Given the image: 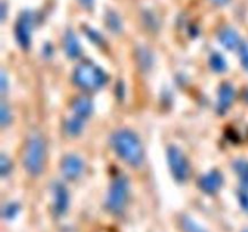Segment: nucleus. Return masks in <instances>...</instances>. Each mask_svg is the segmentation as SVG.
Returning a JSON list of instances; mask_svg holds the SVG:
<instances>
[{
    "instance_id": "obj_5",
    "label": "nucleus",
    "mask_w": 248,
    "mask_h": 232,
    "mask_svg": "<svg viewBox=\"0 0 248 232\" xmlns=\"http://www.w3.org/2000/svg\"><path fill=\"white\" fill-rule=\"evenodd\" d=\"M167 160H169L170 169L172 172V175L179 183H184L188 180L190 175V166L186 160V155L182 152L181 149L177 146H169L167 149Z\"/></svg>"
},
{
    "instance_id": "obj_12",
    "label": "nucleus",
    "mask_w": 248,
    "mask_h": 232,
    "mask_svg": "<svg viewBox=\"0 0 248 232\" xmlns=\"http://www.w3.org/2000/svg\"><path fill=\"white\" fill-rule=\"evenodd\" d=\"M218 38H219L220 44L227 50H235V48L241 45V41H240V36L237 34V31L234 28H230V27L223 28L219 31V34H218Z\"/></svg>"
},
{
    "instance_id": "obj_26",
    "label": "nucleus",
    "mask_w": 248,
    "mask_h": 232,
    "mask_svg": "<svg viewBox=\"0 0 248 232\" xmlns=\"http://www.w3.org/2000/svg\"><path fill=\"white\" fill-rule=\"evenodd\" d=\"M5 89H6V76H5V74L2 72V75H1V91L5 92Z\"/></svg>"
},
{
    "instance_id": "obj_7",
    "label": "nucleus",
    "mask_w": 248,
    "mask_h": 232,
    "mask_svg": "<svg viewBox=\"0 0 248 232\" xmlns=\"http://www.w3.org/2000/svg\"><path fill=\"white\" fill-rule=\"evenodd\" d=\"M61 169L68 180H75L84 172V162L77 155H67L63 157Z\"/></svg>"
},
{
    "instance_id": "obj_3",
    "label": "nucleus",
    "mask_w": 248,
    "mask_h": 232,
    "mask_svg": "<svg viewBox=\"0 0 248 232\" xmlns=\"http://www.w3.org/2000/svg\"><path fill=\"white\" fill-rule=\"evenodd\" d=\"M73 80L77 86L86 91L102 88L108 81L106 72L90 60H84L77 65L73 74Z\"/></svg>"
},
{
    "instance_id": "obj_10",
    "label": "nucleus",
    "mask_w": 248,
    "mask_h": 232,
    "mask_svg": "<svg viewBox=\"0 0 248 232\" xmlns=\"http://www.w3.org/2000/svg\"><path fill=\"white\" fill-rule=\"evenodd\" d=\"M53 193H55V212L58 215L64 214L65 210L69 205V195L68 190L63 184L57 183L53 188Z\"/></svg>"
},
{
    "instance_id": "obj_29",
    "label": "nucleus",
    "mask_w": 248,
    "mask_h": 232,
    "mask_svg": "<svg viewBox=\"0 0 248 232\" xmlns=\"http://www.w3.org/2000/svg\"><path fill=\"white\" fill-rule=\"evenodd\" d=\"M245 232H248V230H246V231H245Z\"/></svg>"
},
{
    "instance_id": "obj_27",
    "label": "nucleus",
    "mask_w": 248,
    "mask_h": 232,
    "mask_svg": "<svg viewBox=\"0 0 248 232\" xmlns=\"http://www.w3.org/2000/svg\"><path fill=\"white\" fill-rule=\"evenodd\" d=\"M211 1L216 5H225L229 2V0H211Z\"/></svg>"
},
{
    "instance_id": "obj_23",
    "label": "nucleus",
    "mask_w": 248,
    "mask_h": 232,
    "mask_svg": "<svg viewBox=\"0 0 248 232\" xmlns=\"http://www.w3.org/2000/svg\"><path fill=\"white\" fill-rule=\"evenodd\" d=\"M17 212H18V205L15 204V203H10V204H7L6 208L4 209V215L6 218H11L14 217Z\"/></svg>"
},
{
    "instance_id": "obj_25",
    "label": "nucleus",
    "mask_w": 248,
    "mask_h": 232,
    "mask_svg": "<svg viewBox=\"0 0 248 232\" xmlns=\"http://www.w3.org/2000/svg\"><path fill=\"white\" fill-rule=\"evenodd\" d=\"M79 2L86 9H91L92 5H93V0H79Z\"/></svg>"
},
{
    "instance_id": "obj_9",
    "label": "nucleus",
    "mask_w": 248,
    "mask_h": 232,
    "mask_svg": "<svg viewBox=\"0 0 248 232\" xmlns=\"http://www.w3.org/2000/svg\"><path fill=\"white\" fill-rule=\"evenodd\" d=\"M235 98V89L230 84L225 82L220 86L219 92H218V104L217 110L219 114L227 113L228 109L230 108L232 103Z\"/></svg>"
},
{
    "instance_id": "obj_6",
    "label": "nucleus",
    "mask_w": 248,
    "mask_h": 232,
    "mask_svg": "<svg viewBox=\"0 0 248 232\" xmlns=\"http://www.w3.org/2000/svg\"><path fill=\"white\" fill-rule=\"evenodd\" d=\"M33 14L29 11H23L19 14L18 19L15 27V35L17 43L23 50H28L31 47V30H33Z\"/></svg>"
},
{
    "instance_id": "obj_21",
    "label": "nucleus",
    "mask_w": 248,
    "mask_h": 232,
    "mask_svg": "<svg viewBox=\"0 0 248 232\" xmlns=\"http://www.w3.org/2000/svg\"><path fill=\"white\" fill-rule=\"evenodd\" d=\"M10 171H11V162H10V160H7L5 155H1V157H0V172H1V175L6 176L10 173Z\"/></svg>"
},
{
    "instance_id": "obj_4",
    "label": "nucleus",
    "mask_w": 248,
    "mask_h": 232,
    "mask_svg": "<svg viewBox=\"0 0 248 232\" xmlns=\"http://www.w3.org/2000/svg\"><path fill=\"white\" fill-rule=\"evenodd\" d=\"M128 179L126 176H118L109 188L107 208L114 214H119L125 208L128 197Z\"/></svg>"
},
{
    "instance_id": "obj_16",
    "label": "nucleus",
    "mask_w": 248,
    "mask_h": 232,
    "mask_svg": "<svg viewBox=\"0 0 248 232\" xmlns=\"http://www.w3.org/2000/svg\"><path fill=\"white\" fill-rule=\"evenodd\" d=\"M210 65L215 72H222L227 70V62L220 53H212L210 57Z\"/></svg>"
},
{
    "instance_id": "obj_24",
    "label": "nucleus",
    "mask_w": 248,
    "mask_h": 232,
    "mask_svg": "<svg viewBox=\"0 0 248 232\" xmlns=\"http://www.w3.org/2000/svg\"><path fill=\"white\" fill-rule=\"evenodd\" d=\"M240 201H241L242 207H244L246 210H248V193L241 192V195H240Z\"/></svg>"
},
{
    "instance_id": "obj_11",
    "label": "nucleus",
    "mask_w": 248,
    "mask_h": 232,
    "mask_svg": "<svg viewBox=\"0 0 248 232\" xmlns=\"http://www.w3.org/2000/svg\"><path fill=\"white\" fill-rule=\"evenodd\" d=\"M63 47H64L65 55L72 59L78 58L81 55V47H80L79 41H78L74 31L70 30V29H68L63 36Z\"/></svg>"
},
{
    "instance_id": "obj_8",
    "label": "nucleus",
    "mask_w": 248,
    "mask_h": 232,
    "mask_svg": "<svg viewBox=\"0 0 248 232\" xmlns=\"http://www.w3.org/2000/svg\"><path fill=\"white\" fill-rule=\"evenodd\" d=\"M223 184V176L218 171H211L206 175L200 179L201 190L205 191L208 195L216 193L220 188Z\"/></svg>"
},
{
    "instance_id": "obj_1",
    "label": "nucleus",
    "mask_w": 248,
    "mask_h": 232,
    "mask_svg": "<svg viewBox=\"0 0 248 232\" xmlns=\"http://www.w3.org/2000/svg\"><path fill=\"white\" fill-rule=\"evenodd\" d=\"M111 146L115 154L132 167H138L144 160V149L140 137L133 130H119L111 135Z\"/></svg>"
},
{
    "instance_id": "obj_19",
    "label": "nucleus",
    "mask_w": 248,
    "mask_h": 232,
    "mask_svg": "<svg viewBox=\"0 0 248 232\" xmlns=\"http://www.w3.org/2000/svg\"><path fill=\"white\" fill-rule=\"evenodd\" d=\"M0 121H1V125L4 126V127L7 125V123H10V121H11V113H10V109L7 108V105L5 103H1Z\"/></svg>"
},
{
    "instance_id": "obj_13",
    "label": "nucleus",
    "mask_w": 248,
    "mask_h": 232,
    "mask_svg": "<svg viewBox=\"0 0 248 232\" xmlns=\"http://www.w3.org/2000/svg\"><path fill=\"white\" fill-rule=\"evenodd\" d=\"M92 110H93V105H92V102L87 97H80V98H77L73 102L74 115L77 117L81 118V120L89 117L91 115Z\"/></svg>"
},
{
    "instance_id": "obj_15",
    "label": "nucleus",
    "mask_w": 248,
    "mask_h": 232,
    "mask_svg": "<svg viewBox=\"0 0 248 232\" xmlns=\"http://www.w3.org/2000/svg\"><path fill=\"white\" fill-rule=\"evenodd\" d=\"M106 23L113 33H120L123 30V23H121L118 14H115L114 11H108L106 17Z\"/></svg>"
},
{
    "instance_id": "obj_18",
    "label": "nucleus",
    "mask_w": 248,
    "mask_h": 232,
    "mask_svg": "<svg viewBox=\"0 0 248 232\" xmlns=\"http://www.w3.org/2000/svg\"><path fill=\"white\" fill-rule=\"evenodd\" d=\"M183 227L186 232H206L200 226H198L193 220L189 219V218H184Z\"/></svg>"
},
{
    "instance_id": "obj_22",
    "label": "nucleus",
    "mask_w": 248,
    "mask_h": 232,
    "mask_svg": "<svg viewBox=\"0 0 248 232\" xmlns=\"http://www.w3.org/2000/svg\"><path fill=\"white\" fill-rule=\"evenodd\" d=\"M84 30H85V33H86V35L89 36V38L91 39V40L93 41V43L98 44V45H101V44L103 43V39H102L101 34L97 33L96 30H93V29L90 28V27H86V28H85Z\"/></svg>"
},
{
    "instance_id": "obj_28",
    "label": "nucleus",
    "mask_w": 248,
    "mask_h": 232,
    "mask_svg": "<svg viewBox=\"0 0 248 232\" xmlns=\"http://www.w3.org/2000/svg\"><path fill=\"white\" fill-rule=\"evenodd\" d=\"M5 14H6V6H5V2H1V19H5Z\"/></svg>"
},
{
    "instance_id": "obj_20",
    "label": "nucleus",
    "mask_w": 248,
    "mask_h": 232,
    "mask_svg": "<svg viewBox=\"0 0 248 232\" xmlns=\"http://www.w3.org/2000/svg\"><path fill=\"white\" fill-rule=\"evenodd\" d=\"M240 58H241V64L248 72V44L242 43L240 45Z\"/></svg>"
},
{
    "instance_id": "obj_2",
    "label": "nucleus",
    "mask_w": 248,
    "mask_h": 232,
    "mask_svg": "<svg viewBox=\"0 0 248 232\" xmlns=\"http://www.w3.org/2000/svg\"><path fill=\"white\" fill-rule=\"evenodd\" d=\"M46 161V144L41 135L34 134L27 142L23 152V164L31 175L38 176L43 173Z\"/></svg>"
},
{
    "instance_id": "obj_14",
    "label": "nucleus",
    "mask_w": 248,
    "mask_h": 232,
    "mask_svg": "<svg viewBox=\"0 0 248 232\" xmlns=\"http://www.w3.org/2000/svg\"><path fill=\"white\" fill-rule=\"evenodd\" d=\"M234 169L241 181L242 186L248 188V161L246 160H237L234 163Z\"/></svg>"
},
{
    "instance_id": "obj_17",
    "label": "nucleus",
    "mask_w": 248,
    "mask_h": 232,
    "mask_svg": "<svg viewBox=\"0 0 248 232\" xmlns=\"http://www.w3.org/2000/svg\"><path fill=\"white\" fill-rule=\"evenodd\" d=\"M82 128H84V125H82V120L81 118L77 117V116H74V117L72 118V120L68 121L67 123V132L69 133L70 135H73V137H75V135H79L80 133H81Z\"/></svg>"
}]
</instances>
